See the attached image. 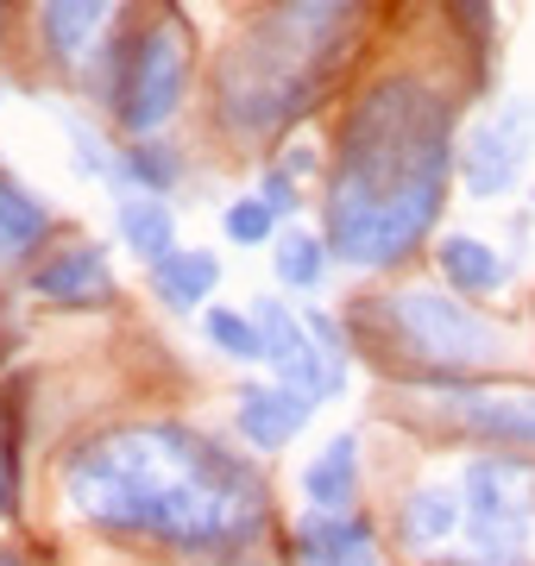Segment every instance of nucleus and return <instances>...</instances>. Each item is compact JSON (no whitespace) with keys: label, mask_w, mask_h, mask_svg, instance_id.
Instances as JSON below:
<instances>
[{"label":"nucleus","mask_w":535,"mask_h":566,"mask_svg":"<svg viewBox=\"0 0 535 566\" xmlns=\"http://www.w3.org/2000/svg\"><path fill=\"white\" fill-rule=\"evenodd\" d=\"M460 528H466V497L453 485H416L403 497V542L410 547H441Z\"/></svg>","instance_id":"17"},{"label":"nucleus","mask_w":535,"mask_h":566,"mask_svg":"<svg viewBox=\"0 0 535 566\" xmlns=\"http://www.w3.org/2000/svg\"><path fill=\"white\" fill-rule=\"evenodd\" d=\"M214 283H221V259L202 252V245H189V252H165V259L151 264V290H158V303L189 315V308H202L214 296Z\"/></svg>","instance_id":"15"},{"label":"nucleus","mask_w":535,"mask_h":566,"mask_svg":"<svg viewBox=\"0 0 535 566\" xmlns=\"http://www.w3.org/2000/svg\"><path fill=\"white\" fill-rule=\"evenodd\" d=\"M259 196H265V202L277 208V221H290V214L303 208V189H296V177H290V170H265V182H259Z\"/></svg>","instance_id":"25"},{"label":"nucleus","mask_w":535,"mask_h":566,"mask_svg":"<svg viewBox=\"0 0 535 566\" xmlns=\"http://www.w3.org/2000/svg\"><path fill=\"white\" fill-rule=\"evenodd\" d=\"M429 390L434 403H448V416L460 428L504 447H535V390H466L453 378H429Z\"/></svg>","instance_id":"9"},{"label":"nucleus","mask_w":535,"mask_h":566,"mask_svg":"<svg viewBox=\"0 0 535 566\" xmlns=\"http://www.w3.org/2000/svg\"><path fill=\"white\" fill-rule=\"evenodd\" d=\"M13 510V441H7V428H0V516Z\"/></svg>","instance_id":"28"},{"label":"nucleus","mask_w":535,"mask_h":566,"mask_svg":"<svg viewBox=\"0 0 535 566\" xmlns=\"http://www.w3.org/2000/svg\"><path fill=\"white\" fill-rule=\"evenodd\" d=\"M107 13H114V0H39L44 57L57 70H76L95 51V39L107 32Z\"/></svg>","instance_id":"13"},{"label":"nucleus","mask_w":535,"mask_h":566,"mask_svg":"<svg viewBox=\"0 0 535 566\" xmlns=\"http://www.w3.org/2000/svg\"><path fill=\"white\" fill-rule=\"evenodd\" d=\"M208 340L233 365H265V327L252 308H208Z\"/></svg>","instance_id":"22"},{"label":"nucleus","mask_w":535,"mask_h":566,"mask_svg":"<svg viewBox=\"0 0 535 566\" xmlns=\"http://www.w3.org/2000/svg\"><path fill=\"white\" fill-rule=\"evenodd\" d=\"M434 264H441V277H448L453 290H466V296H492V290L511 283L504 252L485 245V240H473V233H448V240L434 245Z\"/></svg>","instance_id":"16"},{"label":"nucleus","mask_w":535,"mask_h":566,"mask_svg":"<svg viewBox=\"0 0 535 566\" xmlns=\"http://www.w3.org/2000/svg\"><path fill=\"white\" fill-rule=\"evenodd\" d=\"M359 491V441L353 434H334L310 465H303V497L310 504H353Z\"/></svg>","instance_id":"18"},{"label":"nucleus","mask_w":535,"mask_h":566,"mask_svg":"<svg viewBox=\"0 0 535 566\" xmlns=\"http://www.w3.org/2000/svg\"><path fill=\"white\" fill-rule=\"evenodd\" d=\"M183 88H189V39L177 20H158V25H145L139 39L120 44V76H114L107 102H114V120L133 139H145V133L177 120Z\"/></svg>","instance_id":"5"},{"label":"nucleus","mask_w":535,"mask_h":566,"mask_svg":"<svg viewBox=\"0 0 535 566\" xmlns=\"http://www.w3.org/2000/svg\"><path fill=\"white\" fill-rule=\"evenodd\" d=\"M460 170L453 151V102L422 76H385L340 114L322 233L334 259L359 271L416 259L448 208V182Z\"/></svg>","instance_id":"2"},{"label":"nucleus","mask_w":535,"mask_h":566,"mask_svg":"<svg viewBox=\"0 0 535 566\" xmlns=\"http://www.w3.org/2000/svg\"><path fill=\"white\" fill-rule=\"evenodd\" d=\"M0 20H7V0H0Z\"/></svg>","instance_id":"29"},{"label":"nucleus","mask_w":535,"mask_h":566,"mask_svg":"<svg viewBox=\"0 0 535 566\" xmlns=\"http://www.w3.org/2000/svg\"><path fill=\"white\" fill-rule=\"evenodd\" d=\"M359 13L366 0H271L214 70V107L227 133L271 139L290 120H303L340 70V44Z\"/></svg>","instance_id":"3"},{"label":"nucleus","mask_w":535,"mask_h":566,"mask_svg":"<svg viewBox=\"0 0 535 566\" xmlns=\"http://www.w3.org/2000/svg\"><path fill=\"white\" fill-rule=\"evenodd\" d=\"M385 340L403 353L416 378H466L479 365H492L504 353V334H497L485 315L460 303V296H441V290H397L385 303H371Z\"/></svg>","instance_id":"4"},{"label":"nucleus","mask_w":535,"mask_h":566,"mask_svg":"<svg viewBox=\"0 0 535 566\" xmlns=\"http://www.w3.org/2000/svg\"><path fill=\"white\" fill-rule=\"evenodd\" d=\"M290 554L296 560H378V535L353 504H315L290 528Z\"/></svg>","instance_id":"12"},{"label":"nucleus","mask_w":535,"mask_h":566,"mask_svg":"<svg viewBox=\"0 0 535 566\" xmlns=\"http://www.w3.org/2000/svg\"><path fill=\"white\" fill-rule=\"evenodd\" d=\"M315 416V397L296 385H246L240 390V403H233V422H240V434H246L259 453H277V447H290L303 428H310Z\"/></svg>","instance_id":"10"},{"label":"nucleus","mask_w":535,"mask_h":566,"mask_svg":"<svg viewBox=\"0 0 535 566\" xmlns=\"http://www.w3.org/2000/svg\"><path fill=\"white\" fill-rule=\"evenodd\" d=\"M303 315H310V327H315V334H322V346H328L334 359H347V327L334 322L328 308H303Z\"/></svg>","instance_id":"27"},{"label":"nucleus","mask_w":535,"mask_h":566,"mask_svg":"<svg viewBox=\"0 0 535 566\" xmlns=\"http://www.w3.org/2000/svg\"><path fill=\"white\" fill-rule=\"evenodd\" d=\"M448 13L466 25L473 39H485V32H492V0H448Z\"/></svg>","instance_id":"26"},{"label":"nucleus","mask_w":535,"mask_h":566,"mask_svg":"<svg viewBox=\"0 0 535 566\" xmlns=\"http://www.w3.org/2000/svg\"><path fill=\"white\" fill-rule=\"evenodd\" d=\"M221 233L233 245H265L271 233H277V208H271L265 196H240L233 208H221Z\"/></svg>","instance_id":"23"},{"label":"nucleus","mask_w":535,"mask_h":566,"mask_svg":"<svg viewBox=\"0 0 535 566\" xmlns=\"http://www.w3.org/2000/svg\"><path fill=\"white\" fill-rule=\"evenodd\" d=\"M328 259H334V245L328 233H303V227H290L284 240H277V283L284 290H315V283L328 277Z\"/></svg>","instance_id":"21"},{"label":"nucleus","mask_w":535,"mask_h":566,"mask_svg":"<svg viewBox=\"0 0 535 566\" xmlns=\"http://www.w3.org/2000/svg\"><path fill=\"white\" fill-rule=\"evenodd\" d=\"M529 151H535V95H511L460 145V182H466V196H479V202L511 196L516 177L529 170Z\"/></svg>","instance_id":"7"},{"label":"nucleus","mask_w":535,"mask_h":566,"mask_svg":"<svg viewBox=\"0 0 535 566\" xmlns=\"http://www.w3.org/2000/svg\"><path fill=\"white\" fill-rule=\"evenodd\" d=\"M32 296L39 303H57V308H88V303H107L114 296V271H107V252L102 245H63L32 271Z\"/></svg>","instance_id":"11"},{"label":"nucleus","mask_w":535,"mask_h":566,"mask_svg":"<svg viewBox=\"0 0 535 566\" xmlns=\"http://www.w3.org/2000/svg\"><path fill=\"white\" fill-rule=\"evenodd\" d=\"M51 227L57 221H51L44 196H32L20 177L0 170V271H20V264L51 240Z\"/></svg>","instance_id":"14"},{"label":"nucleus","mask_w":535,"mask_h":566,"mask_svg":"<svg viewBox=\"0 0 535 566\" xmlns=\"http://www.w3.org/2000/svg\"><path fill=\"white\" fill-rule=\"evenodd\" d=\"M114 182H126V189H145V196H165V189H177L183 182V164H177V151L170 145H158L151 133L145 139H133L120 151V170H114Z\"/></svg>","instance_id":"20"},{"label":"nucleus","mask_w":535,"mask_h":566,"mask_svg":"<svg viewBox=\"0 0 535 566\" xmlns=\"http://www.w3.org/2000/svg\"><path fill=\"white\" fill-rule=\"evenodd\" d=\"M63 504L102 535L170 554H246L271 528V491L252 460L183 422H126L76 441Z\"/></svg>","instance_id":"1"},{"label":"nucleus","mask_w":535,"mask_h":566,"mask_svg":"<svg viewBox=\"0 0 535 566\" xmlns=\"http://www.w3.org/2000/svg\"><path fill=\"white\" fill-rule=\"evenodd\" d=\"M63 133H70V151H76V170H83V177H114V170H120V158H114L76 114H63Z\"/></svg>","instance_id":"24"},{"label":"nucleus","mask_w":535,"mask_h":566,"mask_svg":"<svg viewBox=\"0 0 535 566\" xmlns=\"http://www.w3.org/2000/svg\"><path fill=\"white\" fill-rule=\"evenodd\" d=\"M466 542L479 560H523L535 547V472L504 453H479L460 479Z\"/></svg>","instance_id":"6"},{"label":"nucleus","mask_w":535,"mask_h":566,"mask_svg":"<svg viewBox=\"0 0 535 566\" xmlns=\"http://www.w3.org/2000/svg\"><path fill=\"white\" fill-rule=\"evenodd\" d=\"M252 315H259V327H265V365L284 378V385L310 390L315 403H322V397H340L347 359H334L328 346H322V334L310 327L303 308H284V303H271V296H259Z\"/></svg>","instance_id":"8"},{"label":"nucleus","mask_w":535,"mask_h":566,"mask_svg":"<svg viewBox=\"0 0 535 566\" xmlns=\"http://www.w3.org/2000/svg\"><path fill=\"white\" fill-rule=\"evenodd\" d=\"M114 221H120V240L133 245L145 264H158L165 252H177V214L165 208V196H145L139 189V196H126L120 202Z\"/></svg>","instance_id":"19"}]
</instances>
